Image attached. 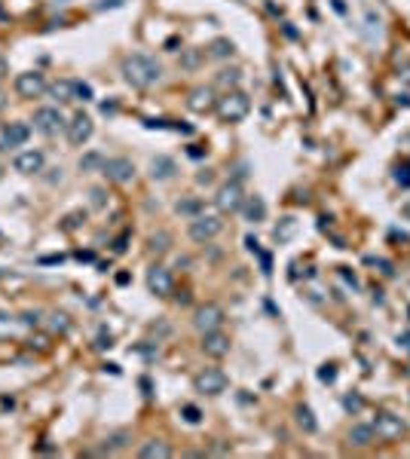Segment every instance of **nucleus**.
Masks as SVG:
<instances>
[{
    "label": "nucleus",
    "mask_w": 410,
    "mask_h": 459,
    "mask_svg": "<svg viewBox=\"0 0 410 459\" xmlns=\"http://www.w3.org/2000/svg\"><path fill=\"white\" fill-rule=\"evenodd\" d=\"M122 77H126V83H132L135 89H150L162 80V65L153 56L135 52V56L122 58Z\"/></svg>",
    "instance_id": "f257e3e1"
},
{
    "label": "nucleus",
    "mask_w": 410,
    "mask_h": 459,
    "mask_svg": "<svg viewBox=\"0 0 410 459\" xmlns=\"http://www.w3.org/2000/svg\"><path fill=\"white\" fill-rule=\"evenodd\" d=\"M215 111L221 116V122H242L251 111V98L245 92H239V89H230L224 98H217Z\"/></svg>",
    "instance_id": "f03ea898"
},
{
    "label": "nucleus",
    "mask_w": 410,
    "mask_h": 459,
    "mask_svg": "<svg viewBox=\"0 0 410 459\" xmlns=\"http://www.w3.org/2000/svg\"><path fill=\"white\" fill-rule=\"evenodd\" d=\"M374 431H377L380 441H398V438L407 435V423L401 420L398 414H392V410H377V416H374Z\"/></svg>",
    "instance_id": "7ed1b4c3"
},
{
    "label": "nucleus",
    "mask_w": 410,
    "mask_h": 459,
    "mask_svg": "<svg viewBox=\"0 0 410 459\" xmlns=\"http://www.w3.org/2000/svg\"><path fill=\"white\" fill-rule=\"evenodd\" d=\"M221 230H224V221L217 215H196L193 221H190V227H187V233H190V239L193 242H211L215 236H221Z\"/></svg>",
    "instance_id": "20e7f679"
},
{
    "label": "nucleus",
    "mask_w": 410,
    "mask_h": 459,
    "mask_svg": "<svg viewBox=\"0 0 410 459\" xmlns=\"http://www.w3.org/2000/svg\"><path fill=\"white\" fill-rule=\"evenodd\" d=\"M16 95L19 98H40V95H46L50 92V83H46V77L40 71H25V74H19L16 77Z\"/></svg>",
    "instance_id": "39448f33"
},
{
    "label": "nucleus",
    "mask_w": 410,
    "mask_h": 459,
    "mask_svg": "<svg viewBox=\"0 0 410 459\" xmlns=\"http://www.w3.org/2000/svg\"><path fill=\"white\" fill-rule=\"evenodd\" d=\"M217 209L224 215H233V211H242V202H245V190H242V181H227L217 187V196H215Z\"/></svg>",
    "instance_id": "423d86ee"
},
{
    "label": "nucleus",
    "mask_w": 410,
    "mask_h": 459,
    "mask_svg": "<svg viewBox=\"0 0 410 459\" xmlns=\"http://www.w3.org/2000/svg\"><path fill=\"white\" fill-rule=\"evenodd\" d=\"M193 386L199 395H221V392H227L230 380H227V374L217 371V367H205V371L196 374Z\"/></svg>",
    "instance_id": "0eeeda50"
},
{
    "label": "nucleus",
    "mask_w": 410,
    "mask_h": 459,
    "mask_svg": "<svg viewBox=\"0 0 410 459\" xmlns=\"http://www.w3.org/2000/svg\"><path fill=\"white\" fill-rule=\"evenodd\" d=\"M92 132H95V122H92V116L89 114H74L71 120H67V126H65V135H67V141L74 144V147H83V144L92 138Z\"/></svg>",
    "instance_id": "6e6552de"
},
{
    "label": "nucleus",
    "mask_w": 410,
    "mask_h": 459,
    "mask_svg": "<svg viewBox=\"0 0 410 459\" xmlns=\"http://www.w3.org/2000/svg\"><path fill=\"white\" fill-rule=\"evenodd\" d=\"M65 126H67V120L58 107H37V111H34V129H37V132L58 135Z\"/></svg>",
    "instance_id": "1a4fd4ad"
},
{
    "label": "nucleus",
    "mask_w": 410,
    "mask_h": 459,
    "mask_svg": "<svg viewBox=\"0 0 410 459\" xmlns=\"http://www.w3.org/2000/svg\"><path fill=\"white\" fill-rule=\"evenodd\" d=\"M224 319H227V312H224V306H217V303H202L199 310H196V316H193V325H196V331H217V328L224 325Z\"/></svg>",
    "instance_id": "9d476101"
},
{
    "label": "nucleus",
    "mask_w": 410,
    "mask_h": 459,
    "mask_svg": "<svg viewBox=\"0 0 410 459\" xmlns=\"http://www.w3.org/2000/svg\"><path fill=\"white\" fill-rule=\"evenodd\" d=\"M46 166V156L43 150H19L16 156H12V169H16L19 175H40Z\"/></svg>",
    "instance_id": "9b49d317"
},
{
    "label": "nucleus",
    "mask_w": 410,
    "mask_h": 459,
    "mask_svg": "<svg viewBox=\"0 0 410 459\" xmlns=\"http://www.w3.org/2000/svg\"><path fill=\"white\" fill-rule=\"evenodd\" d=\"M101 172H105L107 181H114V184H129L135 178V162L126 160V156H111V160H105Z\"/></svg>",
    "instance_id": "f8f14e48"
},
{
    "label": "nucleus",
    "mask_w": 410,
    "mask_h": 459,
    "mask_svg": "<svg viewBox=\"0 0 410 459\" xmlns=\"http://www.w3.org/2000/svg\"><path fill=\"white\" fill-rule=\"evenodd\" d=\"M147 288H150V294H156V297H169V294L175 291L172 273H169L166 266H150L147 270Z\"/></svg>",
    "instance_id": "ddd939ff"
},
{
    "label": "nucleus",
    "mask_w": 410,
    "mask_h": 459,
    "mask_svg": "<svg viewBox=\"0 0 410 459\" xmlns=\"http://www.w3.org/2000/svg\"><path fill=\"white\" fill-rule=\"evenodd\" d=\"M215 105H217V98H215V89L211 86H193L190 89L187 107L193 114H208V111H215Z\"/></svg>",
    "instance_id": "4468645a"
},
{
    "label": "nucleus",
    "mask_w": 410,
    "mask_h": 459,
    "mask_svg": "<svg viewBox=\"0 0 410 459\" xmlns=\"http://www.w3.org/2000/svg\"><path fill=\"white\" fill-rule=\"evenodd\" d=\"M202 352L208 355V359H224V355L230 352V337L217 328V331H205L202 334Z\"/></svg>",
    "instance_id": "2eb2a0df"
},
{
    "label": "nucleus",
    "mask_w": 410,
    "mask_h": 459,
    "mask_svg": "<svg viewBox=\"0 0 410 459\" xmlns=\"http://www.w3.org/2000/svg\"><path fill=\"white\" fill-rule=\"evenodd\" d=\"M28 138H31L28 122H10V126L3 129V135H0V147H3V150L22 147V144H28Z\"/></svg>",
    "instance_id": "dca6fc26"
},
{
    "label": "nucleus",
    "mask_w": 410,
    "mask_h": 459,
    "mask_svg": "<svg viewBox=\"0 0 410 459\" xmlns=\"http://www.w3.org/2000/svg\"><path fill=\"white\" fill-rule=\"evenodd\" d=\"M175 172H177V162L172 156H153L150 160V178L153 181H172Z\"/></svg>",
    "instance_id": "f3484780"
},
{
    "label": "nucleus",
    "mask_w": 410,
    "mask_h": 459,
    "mask_svg": "<svg viewBox=\"0 0 410 459\" xmlns=\"http://www.w3.org/2000/svg\"><path fill=\"white\" fill-rule=\"evenodd\" d=\"M242 215H245V221L248 224H261L263 217H266V202H263V196H245V202H242Z\"/></svg>",
    "instance_id": "a211bd4d"
},
{
    "label": "nucleus",
    "mask_w": 410,
    "mask_h": 459,
    "mask_svg": "<svg viewBox=\"0 0 410 459\" xmlns=\"http://www.w3.org/2000/svg\"><path fill=\"white\" fill-rule=\"evenodd\" d=\"M374 441H377V431H374L371 423H367V426H352L349 429V444H352V447H371Z\"/></svg>",
    "instance_id": "6ab92c4d"
},
{
    "label": "nucleus",
    "mask_w": 410,
    "mask_h": 459,
    "mask_svg": "<svg viewBox=\"0 0 410 459\" xmlns=\"http://www.w3.org/2000/svg\"><path fill=\"white\" fill-rule=\"evenodd\" d=\"M141 459H169L172 456V447H169L166 441H147L144 447L138 450Z\"/></svg>",
    "instance_id": "aec40b11"
},
{
    "label": "nucleus",
    "mask_w": 410,
    "mask_h": 459,
    "mask_svg": "<svg viewBox=\"0 0 410 459\" xmlns=\"http://www.w3.org/2000/svg\"><path fill=\"white\" fill-rule=\"evenodd\" d=\"M294 233H297V217L288 215V217H282V221L272 227V239H276V242H288Z\"/></svg>",
    "instance_id": "412c9836"
},
{
    "label": "nucleus",
    "mask_w": 410,
    "mask_h": 459,
    "mask_svg": "<svg viewBox=\"0 0 410 459\" xmlns=\"http://www.w3.org/2000/svg\"><path fill=\"white\" fill-rule=\"evenodd\" d=\"M233 52H236V43H233V40H227V37L211 40V46H208V58H230Z\"/></svg>",
    "instance_id": "4be33fe9"
},
{
    "label": "nucleus",
    "mask_w": 410,
    "mask_h": 459,
    "mask_svg": "<svg viewBox=\"0 0 410 459\" xmlns=\"http://www.w3.org/2000/svg\"><path fill=\"white\" fill-rule=\"evenodd\" d=\"M205 56H208L205 50H184V52H181V67H187V71H196V67L205 65Z\"/></svg>",
    "instance_id": "5701e85b"
},
{
    "label": "nucleus",
    "mask_w": 410,
    "mask_h": 459,
    "mask_svg": "<svg viewBox=\"0 0 410 459\" xmlns=\"http://www.w3.org/2000/svg\"><path fill=\"white\" fill-rule=\"evenodd\" d=\"M217 83L230 92V89H236L239 83H242V71H239V67H224V71L217 74Z\"/></svg>",
    "instance_id": "b1692460"
},
{
    "label": "nucleus",
    "mask_w": 410,
    "mask_h": 459,
    "mask_svg": "<svg viewBox=\"0 0 410 459\" xmlns=\"http://www.w3.org/2000/svg\"><path fill=\"white\" fill-rule=\"evenodd\" d=\"M297 423H300V429L306 431V435H312V431L319 429V423H316V416H312V410L306 407V404H300L297 407Z\"/></svg>",
    "instance_id": "393cba45"
},
{
    "label": "nucleus",
    "mask_w": 410,
    "mask_h": 459,
    "mask_svg": "<svg viewBox=\"0 0 410 459\" xmlns=\"http://www.w3.org/2000/svg\"><path fill=\"white\" fill-rule=\"evenodd\" d=\"M50 92L58 101H74V80H58V83L50 86Z\"/></svg>",
    "instance_id": "a878e982"
},
{
    "label": "nucleus",
    "mask_w": 410,
    "mask_h": 459,
    "mask_svg": "<svg viewBox=\"0 0 410 459\" xmlns=\"http://www.w3.org/2000/svg\"><path fill=\"white\" fill-rule=\"evenodd\" d=\"M177 209V215H187V217H196V215H202V200H181L175 205Z\"/></svg>",
    "instance_id": "bb28decb"
},
{
    "label": "nucleus",
    "mask_w": 410,
    "mask_h": 459,
    "mask_svg": "<svg viewBox=\"0 0 410 459\" xmlns=\"http://www.w3.org/2000/svg\"><path fill=\"white\" fill-rule=\"evenodd\" d=\"M181 416H184V423H190V426H199L202 423V410L196 407V404H181Z\"/></svg>",
    "instance_id": "cd10ccee"
},
{
    "label": "nucleus",
    "mask_w": 410,
    "mask_h": 459,
    "mask_svg": "<svg viewBox=\"0 0 410 459\" xmlns=\"http://www.w3.org/2000/svg\"><path fill=\"white\" fill-rule=\"evenodd\" d=\"M105 160H107V156H101V153H86L83 160H80V169H83V172H92V169L105 166Z\"/></svg>",
    "instance_id": "c85d7f7f"
},
{
    "label": "nucleus",
    "mask_w": 410,
    "mask_h": 459,
    "mask_svg": "<svg viewBox=\"0 0 410 459\" xmlns=\"http://www.w3.org/2000/svg\"><path fill=\"white\" fill-rule=\"evenodd\" d=\"M343 407L349 410V414H361V410H365V398H361L358 392H349V395L343 398Z\"/></svg>",
    "instance_id": "c756f323"
},
{
    "label": "nucleus",
    "mask_w": 410,
    "mask_h": 459,
    "mask_svg": "<svg viewBox=\"0 0 410 459\" xmlns=\"http://www.w3.org/2000/svg\"><path fill=\"white\" fill-rule=\"evenodd\" d=\"M74 101H92V86L74 80Z\"/></svg>",
    "instance_id": "7c9ffc66"
},
{
    "label": "nucleus",
    "mask_w": 410,
    "mask_h": 459,
    "mask_svg": "<svg viewBox=\"0 0 410 459\" xmlns=\"http://www.w3.org/2000/svg\"><path fill=\"white\" fill-rule=\"evenodd\" d=\"M50 328H52V331H58V334H65L67 328H71V321H67L65 312H56V316H52V321H50Z\"/></svg>",
    "instance_id": "2f4dec72"
},
{
    "label": "nucleus",
    "mask_w": 410,
    "mask_h": 459,
    "mask_svg": "<svg viewBox=\"0 0 410 459\" xmlns=\"http://www.w3.org/2000/svg\"><path fill=\"white\" fill-rule=\"evenodd\" d=\"M367 264H371V266H380V273H382V276H392V264H389V260H382V257H367Z\"/></svg>",
    "instance_id": "473e14b6"
},
{
    "label": "nucleus",
    "mask_w": 410,
    "mask_h": 459,
    "mask_svg": "<svg viewBox=\"0 0 410 459\" xmlns=\"http://www.w3.org/2000/svg\"><path fill=\"white\" fill-rule=\"evenodd\" d=\"M150 248H153V251H166L169 248V236H166V233H160V236H150Z\"/></svg>",
    "instance_id": "72a5a7b5"
},
{
    "label": "nucleus",
    "mask_w": 410,
    "mask_h": 459,
    "mask_svg": "<svg viewBox=\"0 0 410 459\" xmlns=\"http://www.w3.org/2000/svg\"><path fill=\"white\" fill-rule=\"evenodd\" d=\"M340 279H343V282L349 285L352 291H358V276H355V273H349L346 266H340Z\"/></svg>",
    "instance_id": "f704fd0d"
},
{
    "label": "nucleus",
    "mask_w": 410,
    "mask_h": 459,
    "mask_svg": "<svg viewBox=\"0 0 410 459\" xmlns=\"http://www.w3.org/2000/svg\"><path fill=\"white\" fill-rule=\"evenodd\" d=\"M319 380H322V383H334V380H337V367H334V365H325L322 371H319Z\"/></svg>",
    "instance_id": "c9c22d12"
},
{
    "label": "nucleus",
    "mask_w": 410,
    "mask_h": 459,
    "mask_svg": "<svg viewBox=\"0 0 410 459\" xmlns=\"http://www.w3.org/2000/svg\"><path fill=\"white\" fill-rule=\"evenodd\" d=\"M89 196H92V205H95V209H101V205L107 202V200H105V190H98V187L89 190Z\"/></svg>",
    "instance_id": "e433bc0d"
},
{
    "label": "nucleus",
    "mask_w": 410,
    "mask_h": 459,
    "mask_svg": "<svg viewBox=\"0 0 410 459\" xmlns=\"http://www.w3.org/2000/svg\"><path fill=\"white\" fill-rule=\"evenodd\" d=\"M395 181L404 184V187H410V169H407V166H404V169H398V172H395Z\"/></svg>",
    "instance_id": "4c0bfd02"
},
{
    "label": "nucleus",
    "mask_w": 410,
    "mask_h": 459,
    "mask_svg": "<svg viewBox=\"0 0 410 459\" xmlns=\"http://www.w3.org/2000/svg\"><path fill=\"white\" fill-rule=\"evenodd\" d=\"M95 346H98V349H111V346H114V337H111V334H101Z\"/></svg>",
    "instance_id": "58836bf2"
},
{
    "label": "nucleus",
    "mask_w": 410,
    "mask_h": 459,
    "mask_svg": "<svg viewBox=\"0 0 410 459\" xmlns=\"http://www.w3.org/2000/svg\"><path fill=\"white\" fill-rule=\"evenodd\" d=\"M398 346H401V349H407V352H410V331L398 334Z\"/></svg>",
    "instance_id": "ea45409f"
},
{
    "label": "nucleus",
    "mask_w": 410,
    "mask_h": 459,
    "mask_svg": "<svg viewBox=\"0 0 410 459\" xmlns=\"http://www.w3.org/2000/svg\"><path fill=\"white\" fill-rule=\"evenodd\" d=\"M401 217H404V221H410V200L401 202Z\"/></svg>",
    "instance_id": "a19ab883"
},
{
    "label": "nucleus",
    "mask_w": 410,
    "mask_h": 459,
    "mask_svg": "<svg viewBox=\"0 0 410 459\" xmlns=\"http://www.w3.org/2000/svg\"><path fill=\"white\" fill-rule=\"evenodd\" d=\"M211 178H215V175H211V172H199V175H196V181H199V184H208Z\"/></svg>",
    "instance_id": "79ce46f5"
},
{
    "label": "nucleus",
    "mask_w": 410,
    "mask_h": 459,
    "mask_svg": "<svg viewBox=\"0 0 410 459\" xmlns=\"http://www.w3.org/2000/svg\"><path fill=\"white\" fill-rule=\"evenodd\" d=\"M3 77H6V58L0 56V80H3Z\"/></svg>",
    "instance_id": "37998d69"
},
{
    "label": "nucleus",
    "mask_w": 410,
    "mask_h": 459,
    "mask_svg": "<svg viewBox=\"0 0 410 459\" xmlns=\"http://www.w3.org/2000/svg\"><path fill=\"white\" fill-rule=\"evenodd\" d=\"M331 3H334V10H337V12H346V6L340 3V0H331Z\"/></svg>",
    "instance_id": "c03bdc74"
},
{
    "label": "nucleus",
    "mask_w": 410,
    "mask_h": 459,
    "mask_svg": "<svg viewBox=\"0 0 410 459\" xmlns=\"http://www.w3.org/2000/svg\"><path fill=\"white\" fill-rule=\"evenodd\" d=\"M3 107H6V92L0 89V111H3Z\"/></svg>",
    "instance_id": "a18cd8bd"
},
{
    "label": "nucleus",
    "mask_w": 410,
    "mask_h": 459,
    "mask_svg": "<svg viewBox=\"0 0 410 459\" xmlns=\"http://www.w3.org/2000/svg\"><path fill=\"white\" fill-rule=\"evenodd\" d=\"M404 141H410V132H407V135H404Z\"/></svg>",
    "instance_id": "49530a36"
}]
</instances>
